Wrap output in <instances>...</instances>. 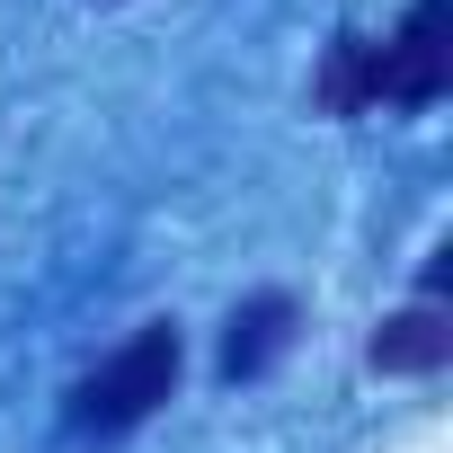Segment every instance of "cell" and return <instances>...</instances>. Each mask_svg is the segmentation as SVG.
<instances>
[{
	"label": "cell",
	"instance_id": "1",
	"mask_svg": "<svg viewBox=\"0 0 453 453\" xmlns=\"http://www.w3.org/2000/svg\"><path fill=\"white\" fill-rule=\"evenodd\" d=\"M178 373H187V338H178V320H142L98 373L72 382V435H134V426L178 391Z\"/></svg>",
	"mask_w": 453,
	"mask_h": 453
},
{
	"label": "cell",
	"instance_id": "2",
	"mask_svg": "<svg viewBox=\"0 0 453 453\" xmlns=\"http://www.w3.org/2000/svg\"><path fill=\"white\" fill-rule=\"evenodd\" d=\"M444 89H453V0H418L373 45V107H435Z\"/></svg>",
	"mask_w": 453,
	"mask_h": 453
},
{
	"label": "cell",
	"instance_id": "3",
	"mask_svg": "<svg viewBox=\"0 0 453 453\" xmlns=\"http://www.w3.org/2000/svg\"><path fill=\"white\" fill-rule=\"evenodd\" d=\"M294 329H303V303L294 294H250L241 311H232V329H222V382H258L285 347H294Z\"/></svg>",
	"mask_w": 453,
	"mask_h": 453
},
{
	"label": "cell",
	"instance_id": "4",
	"mask_svg": "<svg viewBox=\"0 0 453 453\" xmlns=\"http://www.w3.org/2000/svg\"><path fill=\"white\" fill-rule=\"evenodd\" d=\"M365 365H373V373H444V365H453V311H444V303L391 311V320L373 329Z\"/></svg>",
	"mask_w": 453,
	"mask_h": 453
}]
</instances>
